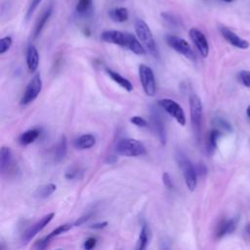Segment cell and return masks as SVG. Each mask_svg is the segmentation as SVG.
Here are the masks:
<instances>
[{
  "label": "cell",
  "mask_w": 250,
  "mask_h": 250,
  "mask_svg": "<svg viewBox=\"0 0 250 250\" xmlns=\"http://www.w3.org/2000/svg\"><path fill=\"white\" fill-rule=\"evenodd\" d=\"M150 121H151L152 129L155 132V134L157 135V138L159 139L160 143L162 145H165L166 140H167L165 125H164V122H163L160 114L154 108H152L151 113H150Z\"/></svg>",
  "instance_id": "obj_11"
},
{
  "label": "cell",
  "mask_w": 250,
  "mask_h": 250,
  "mask_svg": "<svg viewBox=\"0 0 250 250\" xmlns=\"http://www.w3.org/2000/svg\"><path fill=\"white\" fill-rule=\"evenodd\" d=\"M79 173H80V172H79V169H77V168H71V169H69V170H67V171L65 172L64 177H65L66 180H73V179H75V178L78 177Z\"/></svg>",
  "instance_id": "obj_34"
},
{
  "label": "cell",
  "mask_w": 250,
  "mask_h": 250,
  "mask_svg": "<svg viewBox=\"0 0 250 250\" xmlns=\"http://www.w3.org/2000/svg\"><path fill=\"white\" fill-rule=\"evenodd\" d=\"M148 244V229L146 227V225H144L141 229L140 234H139V238L137 241V246L136 249L138 250H144L146 248Z\"/></svg>",
  "instance_id": "obj_26"
},
{
  "label": "cell",
  "mask_w": 250,
  "mask_h": 250,
  "mask_svg": "<svg viewBox=\"0 0 250 250\" xmlns=\"http://www.w3.org/2000/svg\"><path fill=\"white\" fill-rule=\"evenodd\" d=\"M71 228H72V226H71L70 224H63V225H61V226L57 227L54 230H52L49 234H47L45 237H46L47 240L50 241L52 238H54V237H56V236H58V235H60V234H62L63 232L68 231Z\"/></svg>",
  "instance_id": "obj_27"
},
{
  "label": "cell",
  "mask_w": 250,
  "mask_h": 250,
  "mask_svg": "<svg viewBox=\"0 0 250 250\" xmlns=\"http://www.w3.org/2000/svg\"><path fill=\"white\" fill-rule=\"evenodd\" d=\"M57 189V186L53 183H49V184H45L40 186L34 192L35 197L43 199L46 198L48 196H50L55 190Z\"/></svg>",
  "instance_id": "obj_23"
},
{
  "label": "cell",
  "mask_w": 250,
  "mask_h": 250,
  "mask_svg": "<svg viewBox=\"0 0 250 250\" xmlns=\"http://www.w3.org/2000/svg\"><path fill=\"white\" fill-rule=\"evenodd\" d=\"M26 64L30 72H33L37 69L39 64V54L35 46L29 45L26 51Z\"/></svg>",
  "instance_id": "obj_14"
},
{
  "label": "cell",
  "mask_w": 250,
  "mask_h": 250,
  "mask_svg": "<svg viewBox=\"0 0 250 250\" xmlns=\"http://www.w3.org/2000/svg\"><path fill=\"white\" fill-rule=\"evenodd\" d=\"M245 233L248 235V236H250V223L246 226V228H245Z\"/></svg>",
  "instance_id": "obj_40"
},
{
  "label": "cell",
  "mask_w": 250,
  "mask_h": 250,
  "mask_svg": "<svg viewBox=\"0 0 250 250\" xmlns=\"http://www.w3.org/2000/svg\"><path fill=\"white\" fill-rule=\"evenodd\" d=\"M39 136H40V129L38 128L29 129L21 134V136L19 137V142L22 146H27L32 144Z\"/></svg>",
  "instance_id": "obj_19"
},
{
  "label": "cell",
  "mask_w": 250,
  "mask_h": 250,
  "mask_svg": "<svg viewBox=\"0 0 250 250\" xmlns=\"http://www.w3.org/2000/svg\"><path fill=\"white\" fill-rule=\"evenodd\" d=\"M90 217H91V214H86V215L80 217L79 219H77V220L74 222V226H75V227H79V226L83 225L86 221L89 220Z\"/></svg>",
  "instance_id": "obj_38"
},
{
  "label": "cell",
  "mask_w": 250,
  "mask_h": 250,
  "mask_svg": "<svg viewBox=\"0 0 250 250\" xmlns=\"http://www.w3.org/2000/svg\"><path fill=\"white\" fill-rule=\"evenodd\" d=\"M177 159L179 166L183 172L187 188L190 191H193L197 186V172L195 167L192 165L190 160L181 152L177 155Z\"/></svg>",
  "instance_id": "obj_3"
},
{
  "label": "cell",
  "mask_w": 250,
  "mask_h": 250,
  "mask_svg": "<svg viewBox=\"0 0 250 250\" xmlns=\"http://www.w3.org/2000/svg\"><path fill=\"white\" fill-rule=\"evenodd\" d=\"M130 122L133 123L135 126L137 127H141V128H145L147 126V121L143 118L142 116H139V115H134L130 118Z\"/></svg>",
  "instance_id": "obj_29"
},
{
  "label": "cell",
  "mask_w": 250,
  "mask_h": 250,
  "mask_svg": "<svg viewBox=\"0 0 250 250\" xmlns=\"http://www.w3.org/2000/svg\"><path fill=\"white\" fill-rule=\"evenodd\" d=\"M109 17L112 21L116 22H123L126 21L129 18V12L124 7H119L111 10L109 12Z\"/></svg>",
  "instance_id": "obj_24"
},
{
  "label": "cell",
  "mask_w": 250,
  "mask_h": 250,
  "mask_svg": "<svg viewBox=\"0 0 250 250\" xmlns=\"http://www.w3.org/2000/svg\"><path fill=\"white\" fill-rule=\"evenodd\" d=\"M222 133L219 129H213L208 136V140H207V151L209 154H212L216 147H217V143L219 138L221 137Z\"/></svg>",
  "instance_id": "obj_25"
},
{
  "label": "cell",
  "mask_w": 250,
  "mask_h": 250,
  "mask_svg": "<svg viewBox=\"0 0 250 250\" xmlns=\"http://www.w3.org/2000/svg\"><path fill=\"white\" fill-rule=\"evenodd\" d=\"M12 43H13V39L11 36H5V37L1 38L0 39V54L3 55L4 53H6L12 46Z\"/></svg>",
  "instance_id": "obj_28"
},
{
  "label": "cell",
  "mask_w": 250,
  "mask_h": 250,
  "mask_svg": "<svg viewBox=\"0 0 250 250\" xmlns=\"http://www.w3.org/2000/svg\"><path fill=\"white\" fill-rule=\"evenodd\" d=\"M92 4V0H78L76 5V11L78 13L86 12Z\"/></svg>",
  "instance_id": "obj_30"
},
{
  "label": "cell",
  "mask_w": 250,
  "mask_h": 250,
  "mask_svg": "<svg viewBox=\"0 0 250 250\" xmlns=\"http://www.w3.org/2000/svg\"><path fill=\"white\" fill-rule=\"evenodd\" d=\"M105 71H106V73L108 74V76H109L115 83H117L118 85H120L123 89L127 90L128 92H131V91L133 90V84H132L127 78H125L124 76H122V75L119 74L118 72H116V71H114V70H112V69H109V68H107Z\"/></svg>",
  "instance_id": "obj_18"
},
{
  "label": "cell",
  "mask_w": 250,
  "mask_h": 250,
  "mask_svg": "<svg viewBox=\"0 0 250 250\" xmlns=\"http://www.w3.org/2000/svg\"><path fill=\"white\" fill-rule=\"evenodd\" d=\"M188 33H189V37H190L191 41L195 45L199 54L203 58H206L209 54V44H208V41H207L205 35L199 29H197L195 27L190 28Z\"/></svg>",
  "instance_id": "obj_10"
},
{
  "label": "cell",
  "mask_w": 250,
  "mask_h": 250,
  "mask_svg": "<svg viewBox=\"0 0 250 250\" xmlns=\"http://www.w3.org/2000/svg\"><path fill=\"white\" fill-rule=\"evenodd\" d=\"M246 113H247V116L250 118V105L247 107V109H246Z\"/></svg>",
  "instance_id": "obj_41"
},
{
  "label": "cell",
  "mask_w": 250,
  "mask_h": 250,
  "mask_svg": "<svg viewBox=\"0 0 250 250\" xmlns=\"http://www.w3.org/2000/svg\"><path fill=\"white\" fill-rule=\"evenodd\" d=\"M220 31L221 34L223 35V37L232 46L239 48V49H247L249 47V43L248 41L244 40L243 38L239 37L236 33H234L233 31H231L230 29L222 26L220 27Z\"/></svg>",
  "instance_id": "obj_13"
},
{
  "label": "cell",
  "mask_w": 250,
  "mask_h": 250,
  "mask_svg": "<svg viewBox=\"0 0 250 250\" xmlns=\"http://www.w3.org/2000/svg\"><path fill=\"white\" fill-rule=\"evenodd\" d=\"M235 229V221L233 219H228L222 221L216 229L217 238H222L223 236L231 233Z\"/></svg>",
  "instance_id": "obj_17"
},
{
  "label": "cell",
  "mask_w": 250,
  "mask_h": 250,
  "mask_svg": "<svg viewBox=\"0 0 250 250\" xmlns=\"http://www.w3.org/2000/svg\"><path fill=\"white\" fill-rule=\"evenodd\" d=\"M189 113H190V122L192 129L196 135H199L202 122V104L199 97L195 94L190 95L189 97Z\"/></svg>",
  "instance_id": "obj_5"
},
{
  "label": "cell",
  "mask_w": 250,
  "mask_h": 250,
  "mask_svg": "<svg viewBox=\"0 0 250 250\" xmlns=\"http://www.w3.org/2000/svg\"><path fill=\"white\" fill-rule=\"evenodd\" d=\"M55 213H49L45 216H43L39 221H37L35 224H33L32 226H30L22 234V238L21 241L23 244L28 243L39 231H41L54 218Z\"/></svg>",
  "instance_id": "obj_9"
},
{
  "label": "cell",
  "mask_w": 250,
  "mask_h": 250,
  "mask_svg": "<svg viewBox=\"0 0 250 250\" xmlns=\"http://www.w3.org/2000/svg\"><path fill=\"white\" fill-rule=\"evenodd\" d=\"M42 0H31L30 1V5H29V7H28V10H27V13H26V20H29L30 19V17L32 16V14H33V12L36 10V8L38 7V5L40 4V2H41Z\"/></svg>",
  "instance_id": "obj_33"
},
{
  "label": "cell",
  "mask_w": 250,
  "mask_h": 250,
  "mask_svg": "<svg viewBox=\"0 0 250 250\" xmlns=\"http://www.w3.org/2000/svg\"><path fill=\"white\" fill-rule=\"evenodd\" d=\"M162 182H163L164 186H165L168 189L173 188V182H172V179H171L170 175H169L167 172H164V173H163V175H162Z\"/></svg>",
  "instance_id": "obj_36"
},
{
  "label": "cell",
  "mask_w": 250,
  "mask_h": 250,
  "mask_svg": "<svg viewBox=\"0 0 250 250\" xmlns=\"http://www.w3.org/2000/svg\"><path fill=\"white\" fill-rule=\"evenodd\" d=\"M66 150H67L66 138H65V136H62L59 143L55 146V150H54L55 159L57 161H61L62 159H63L66 154Z\"/></svg>",
  "instance_id": "obj_21"
},
{
  "label": "cell",
  "mask_w": 250,
  "mask_h": 250,
  "mask_svg": "<svg viewBox=\"0 0 250 250\" xmlns=\"http://www.w3.org/2000/svg\"><path fill=\"white\" fill-rule=\"evenodd\" d=\"M106 226H107V222L104 221V222H98V223L92 224V225L90 226V228H91V229H104Z\"/></svg>",
  "instance_id": "obj_39"
},
{
  "label": "cell",
  "mask_w": 250,
  "mask_h": 250,
  "mask_svg": "<svg viewBox=\"0 0 250 250\" xmlns=\"http://www.w3.org/2000/svg\"><path fill=\"white\" fill-rule=\"evenodd\" d=\"M101 39L107 43H112L122 47H127V32H122L119 30H104L101 34Z\"/></svg>",
  "instance_id": "obj_12"
},
{
  "label": "cell",
  "mask_w": 250,
  "mask_h": 250,
  "mask_svg": "<svg viewBox=\"0 0 250 250\" xmlns=\"http://www.w3.org/2000/svg\"><path fill=\"white\" fill-rule=\"evenodd\" d=\"M139 77L146 95L153 97L156 93V83L152 69L146 64H140Z\"/></svg>",
  "instance_id": "obj_4"
},
{
  "label": "cell",
  "mask_w": 250,
  "mask_h": 250,
  "mask_svg": "<svg viewBox=\"0 0 250 250\" xmlns=\"http://www.w3.org/2000/svg\"><path fill=\"white\" fill-rule=\"evenodd\" d=\"M116 151L118 154L128 157L142 156L146 153L145 146L136 139L125 138L120 140L116 145Z\"/></svg>",
  "instance_id": "obj_2"
},
{
  "label": "cell",
  "mask_w": 250,
  "mask_h": 250,
  "mask_svg": "<svg viewBox=\"0 0 250 250\" xmlns=\"http://www.w3.org/2000/svg\"><path fill=\"white\" fill-rule=\"evenodd\" d=\"M96 145V137L92 134H83L74 141V146L78 149H88Z\"/></svg>",
  "instance_id": "obj_15"
},
{
  "label": "cell",
  "mask_w": 250,
  "mask_h": 250,
  "mask_svg": "<svg viewBox=\"0 0 250 250\" xmlns=\"http://www.w3.org/2000/svg\"><path fill=\"white\" fill-rule=\"evenodd\" d=\"M222 1H224V2H226V3H230V2H232V1H234V0H222Z\"/></svg>",
  "instance_id": "obj_42"
},
{
  "label": "cell",
  "mask_w": 250,
  "mask_h": 250,
  "mask_svg": "<svg viewBox=\"0 0 250 250\" xmlns=\"http://www.w3.org/2000/svg\"><path fill=\"white\" fill-rule=\"evenodd\" d=\"M216 124H217L221 129H223V130H225V131H229V130H231L230 125H229L225 119H223V118H221V117H217V118H216Z\"/></svg>",
  "instance_id": "obj_35"
},
{
  "label": "cell",
  "mask_w": 250,
  "mask_h": 250,
  "mask_svg": "<svg viewBox=\"0 0 250 250\" xmlns=\"http://www.w3.org/2000/svg\"><path fill=\"white\" fill-rule=\"evenodd\" d=\"M161 17L167 21L169 22L171 25H178L179 24V20L178 18H176L174 15L170 14V13H167V12H164V13H161Z\"/></svg>",
  "instance_id": "obj_32"
},
{
  "label": "cell",
  "mask_w": 250,
  "mask_h": 250,
  "mask_svg": "<svg viewBox=\"0 0 250 250\" xmlns=\"http://www.w3.org/2000/svg\"><path fill=\"white\" fill-rule=\"evenodd\" d=\"M158 105L163 108L170 116H172L181 126L186 125V114L183 107L174 100L171 99H161L157 102Z\"/></svg>",
  "instance_id": "obj_6"
},
{
  "label": "cell",
  "mask_w": 250,
  "mask_h": 250,
  "mask_svg": "<svg viewBox=\"0 0 250 250\" xmlns=\"http://www.w3.org/2000/svg\"><path fill=\"white\" fill-rule=\"evenodd\" d=\"M135 31L137 33L139 40L144 45L146 50L154 58H158V50H157L155 40L146 22L141 19L136 20Z\"/></svg>",
  "instance_id": "obj_1"
},
{
  "label": "cell",
  "mask_w": 250,
  "mask_h": 250,
  "mask_svg": "<svg viewBox=\"0 0 250 250\" xmlns=\"http://www.w3.org/2000/svg\"><path fill=\"white\" fill-rule=\"evenodd\" d=\"M238 79L244 86L250 88V71H247V70L240 71L238 75Z\"/></svg>",
  "instance_id": "obj_31"
},
{
  "label": "cell",
  "mask_w": 250,
  "mask_h": 250,
  "mask_svg": "<svg viewBox=\"0 0 250 250\" xmlns=\"http://www.w3.org/2000/svg\"><path fill=\"white\" fill-rule=\"evenodd\" d=\"M96 244H97V239H96L95 237H89V238H87V239L85 240L83 247H84L86 250H90V249L94 248V247L96 246Z\"/></svg>",
  "instance_id": "obj_37"
},
{
  "label": "cell",
  "mask_w": 250,
  "mask_h": 250,
  "mask_svg": "<svg viewBox=\"0 0 250 250\" xmlns=\"http://www.w3.org/2000/svg\"><path fill=\"white\" fill-rule=\"evenodd\" d=\"M42 90V80L39 73H36L31 80L28 82L25 91L21 99V104L26 105L30 103H32L40 94Z\"/></svg>",
  "instance_id": "obj_8"
},
{
  "label": "cell",
  "mask_w": 250,
  "mask_h": 250,
  "mask_svg": "<svg viewBox=\"0 0 250 250\" xmlns=\"http://www.w3.org/2000/svg\"><path fill=\"white\" fill-rule=\"evenodd\" d=\"M166 42L172 49H174L177 53L183 55L187 59H188L192 62H194L196 60L195 54L193 53L189 44L185 39L178 37L176 35H167Z\"/></svg>",
  "instance_id": "obj_7"
},
{
  "label": "cell",
  "mask_w": 250,
  "mask_h": 250,
  "mask_svg": "<svg viewBox=\"0 0 250 250\" xmlns=\"http://www.w3.org/2000/svg\"><path fill=\"white\" fill-rule=\"evenodd\" d=\"M12 163V151L8 146H2L0 151V170L2 173L5 172L6 169Z\"/></svg>",
  "instance_id": "obj_20"
},
{
  "label": "cell",
  "mask_w": 250,
  "mask_h": 250,
  "mask_svg": "<svg viewBox=\"0 0 250 250\" xmlns=\"http://www.w3.org/2000/svg\"><path fill=\"white\" fill-rule=\"evenodd\" d=\"M127 37H128V41H127L126 48H128L131 52H133L136 55H145L146 53V48L141 43L139 38H137L135 35L128 32H127Z\"/></svg>",
  "instance_id": "obj_16"
},
{
  "label": "cell",
  "mask_w": 250,
  "mask_h": 250,
  "mask_svg": "<svg viewBox=\"0 0 250 250\" xmlns=\"http://www.w3.org/2000/svg\"><path fill=\"white\" fill-rule=\"evenodd\" d=\"M52 12H53V8L52 7H49L44 13L43 15L41 16V18L39 19V21H37L35 27H34V31H33V38H36L42 31L43 27L45 26V24L47 23L48 20L50 19L51 15H52Z\"/></svg>",
  "instance_id": "obj_22"
}]
</instances>
